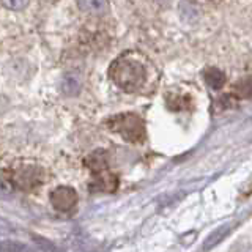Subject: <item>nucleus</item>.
Instances as JSON below:
<instances>
[{"mask_svg":"<svg viewBox=\"0 0 252 252\" xmlns=\"http://www.w3.org/2000/svg\"><path fill=\"white\" fill-rule=\"evenodd\" d=\"M51 203L59 211H71L77 203V192L71 186H57L51 192Z\"/></svg>","mask_w":252,"mask_h":252,"instance_id":"obj_4","label":"nucleus"},{"mask_svg":"<svg viewBox=\"0 0 252 252\" xmlns=\"http://www.w3.org/2000/svg\"><path fill=\"white\" fill-rule=\"evenodd\" d=\"M118 180L115 173H112L109 169L104 172L94 173V180L92 181V189L94 191H104V192H112L117 189Z\"/></svg>","mask_w":252,"mask_h":252,"instance_id":"obj_5","label":"nucleus"},{"mask_svg":"<svg viewBox=\"0 0 252 252\" xmlns=\"http://www.w3.org/2000/svg\"><path fill=\"white\" fill-rule=\"evenodd\" d=\"M203 77H205V81H207V84L215 90L222 89L225 84V74L218 68H207L203 71Z\"/></svg>","mask_w":252,"mask_h":252,"instance_id":"obj_9","label":"nucleus"},{"mask_svg":"<svg viewBox=\"0 0 252 252\" xmlns=\"http://www.w3.org/2000/svg\"><path fill=\"white\" fill-rule=\"evenodd\" d=\"M11 181L22 191H32V189L43 185L44 172L36 165H21V167L13 170Z\"/></svg>","mask_w":252,"mask_h":252,"instance_id":"obj_3","label":"nucleus"},{"mask_svg":"<svg viewBox=\"0 0 252 252\" xmlns=\"http://www.w3.org/2000/svg\"><path fill=\"white\" fill-rule=\"evenodd\" d=\"M77 5L84 13L93 14V16L106 14L109 10L107 0H77Z\"/></svg>","mask_w":252,"mask_h":252,"instance_id":"obj_8","label":"nucleus"},{"mask_svg":"<svg viewBox=\"0 0 252 252\" xmlns=\"http://www.w3.org/2000/svg\"><path fill=\"white\" fill-rule=\"evenodd\" d=\"M109 76L118 89L132 93L144 85L147 73L144 65L139 63L137 60L129 57H120L110 65Z\"/></svg>","mask_w":252,"mask_h":252,"instance_id":"obj_1","label":"nucleus"},{"mask_svg":"<svg viewBox=\"0 0 252 252\" xmlns=\"http://www.w3.org/2000/svg\"><path fill=\"white\" fill-rule=\"evenodd\" d=\"M0 2H2V5L5 8H8V10L21 11V10H24V8L27 6L29 0H0Z\"/></svg>","mask_w":252,"mask_h":252,"instance_id":"obj_13","label":"nucleus"},{"mask_svg":"<svg viewBox=\"0 0 252 252\" xmlns=\"http://www.w3.org/2000/svg\"><path fill=\"white\" fill-rule=\"evenodd\" d=\"M85 165L93 172V175H94V173L107 170L109 169L107 153L104 152V150H96V152L90 153L89 156H87V159H85Z\"/></svg>","mask_w":252,"mask_h":252,"instance_id":"obj_7","label":"nucleus"},{"mask_svg":"<svg viewBox=\"0 0 252 252\" xmlns=\"http://www.w3.org/2000/svg\"><path fill=\"white\" fill-rule=\"evenodd\" d=\"M0 252H35L27 244L13 241V240H3L0 241Z\"/></svg>","mask_w":252,"mask_h":252,"instance_id":"obj_11","label":"nucleus"},{"mask_svg":"<svg viewBox=\"0 0 252 252\" xmlns=\"http://www.w3.org/2000/svg\"><path fill=\"white\" fill-rule=\"evenodd\" d=\"M62 90L65 94H76L81 90V81L76 76H66L62 82Z\"/></svg>","mask_w":252,"mask_h":252,"instance_id":"obj_12","label":"nucleus"},{"mask_svg":"<svg viewBox=\"0 0 252 252\" xmlns=\"http://www.w3.org/2000/svg\"><path fill=\"white\" fill-rule=\"evenodd\" d=\"M233 93L238 98H252V77H243L233 87Z\"/></svg>","mask_w":252,"mask_h":252,"instance_id":"obj_10","label":"nucleus"},{"mask_svg":"<svg viewBox=\"0 0 252 252\" xmlns=\"http://www.w3.org/2000/svg\"><path fill=\"white\" fill-rule=\"evenodd\" d=\"M107 125L114 132L120 134L125 140L132 142V144H139V142L145 139V134H147L145 123L136 114L126 112V114L114 115L107 122Z\"/></svg>","mask_w":252,"mask_h":252,"instance_id":"obj_2","label":"nucleus"},{"mask_svg":"<svg viewBox=\"0 0 252 252\" xmlns=\"http://www.w3.org/2000/svg\"><path fill=\"white\" fill-rule=\"evenodd\" d=\"M235 222H230V224H224V225H220L218 227L216 230H213L208 236H207V240L203 241V251H210L213 248H216L218 244L222 243L228 235L232 233V230L235 228Z\"/></svg>","mask_w":252,"mask_h":252,"instance_id":"obj_6","label":"nucleus"}]
</instances>
